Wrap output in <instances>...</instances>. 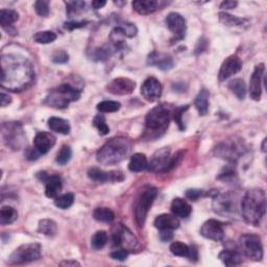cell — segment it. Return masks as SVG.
<instances>
[{"label":"cell","instance_id":"cell-1","mask_svg":"<svg viewBox=\"0 0 267 267\" xmlns=\"http://www.w3.org/2000/svg\"><path fill=\"white\" fill-rule=\"evenodd\" d=\"M34 66L19 55L1 56V87L7 91L21 92L33 84Z\"/></svg>","mask_w":267,"mask_h":267},{"label":"cell","instance_id":"cell-2","mask_svg":"<svg viewBox=\"0 0 267 267\" xmlns=\"http://www.w3.org/2000/svg\"><path fill=\"white\" fill-rule=\"evenodd\" d=\"M240 210L247 224L259 227L266 213V194L261 188L249 189L241 199Z\"/></svg>","mask_w":267,"mask_h":267},{"label":"cell","instance_id":"cell-3","mask_svg":"<svg viewBox=\"0 0 267 267\" xmlns=\"http://www.w3.org/2000/svg\"><path fill=\"white\" fill-rule=\"evenodd\" d=\"M132 150L133 142L130 138L114 137L97 152L96 159L101 165H116L127 158Z\"/></svg>","mask_w":267,"mask_h":267},{"label":"cell","instance_id":"cell-4","mask_svg":"<svg viewBox=\"0 0 267 267\" xmlns=\"http://www.w3.org/2000/svg\"><path fill=\"white\" fill-rule=\"evenodd\" d=\"M173 109L166 103H162L152 109L145 117L144 135L148 140L157 139L164 134L172 119Z\"/></svg>","mask_w":267,"mask_h":267},{"label":"cell","instance_id":"cell-5","mask_svg":"<svg viewBox=\"0 0 267 267\" xmlns=\"http://www.w3.org/2000/svg\"><path fill=\"white\" fill-rule=\"evenodd\" d=\"M73 84V81H67L50 90L44 99V103L51 108L60 110L68 108L70 102L79 99L81 90H83V86Z\"/></svg>","mask_w":267,"mask_h":267},{"label":"cell","instance_id":"cell-6","mask_svg":"<svg viewBox=\"0 0 267 267\" xmlns=\"http://www.w3.org/2000/svg\"><path fill=\"white\" fill-rule=\"evenodd\" d=\"M213 211L220 216L234 218L239 213V199L234 192H225L214 195Z\"/></svg>","mask_w":267,"mask_h":267},{"label":"cell","instance_id":"cell-7","mask_svg":"<svg viewBox=\"0 0 267 267\" xmlns=\"http://www.w3.org/2000/svg\"><path fill=\"white\" fill-rule=\"evenodd\" d=\"M157 194V188L147 186L140 192L138 197L136 198L135 205H134V216H135V221L139 228H142L144 226L148 211H150L151 207L153 206Z\"/></svg>","mask_w":267,"mask_h":267},{"label":"cell","instance_id":"cell-8","mask_svg":"<svg viewBox=\"0 0 267 267\" xmlns=\"http://www.w3.org/2000/svg\"><path fill=\"white\" fill-rule=\"evenodd\" d=\"M42 256V248L39 243L23 244L14 250L7 263L11 265H23L39 260Z\"/></svg>","mask_w":267,"mask_h":267},{"label":"cell","instance_id":"cell-9","mask_svg":"<svg viewBox=\"0 0 267 267\" xmlns=\"http://www.w3.org/2000/svg\"><path fill=\"white\" fill-rule=\"evenodd\" d=\"M112 242L114 247L127 249L130 253L131 251H139L141 249V246L136 236L121 224L117 225L113 229Z\"/></svg>","mask_w":267,"mask_h":267},{"label":"cell","instance_id":"cell-10","mask_svg":"<svg viewBox=\"0 0 267 267\" xmlns=\"http://www.w3.org/2000/svg\"><path fill=\"white\" fill-rule=\"evenodd\" d=\"M239 247L243 255L250 260L258 262L263 259V246L258 235L244 234L240 236Z\"/></svg>","mask_w":267,"mask_h":267},{"label":"cell","instance_id":"cell-11","mask_svg":"<svg viewBox=\"0 0 267 267\" xmlns=\"http://www.w3.org/2000/svg\"><path fill=\"white\" fill-rule=\"evenodd\" d=\"M4 143L13 151H18L23 145L25 136L22 124L19 122H5L1 127Z\"/></svg>","mask_w":267,"mask_h":267},{"label":"cell","instance_id":"cell-12","mask_svg":"<svg viewBox=\"0 0 267 267\" xmlns=\"http://www.w3.org/2000/svg\"><path fill=\"white\" fill-rule=\"evenodd\" d=\"M244 146L240 140L229 139L221 142L217 147L215 153L217 157L222 158L224 160H228L234 162L238 160V158L243 153Z\"/></svg>","mask_w":267,"mask_h":267},{"label":"cell","instance_id":"cell-13","mask_svg":"<svg viewBox=\"0 0 267 267\" xmlns=\"http://www.w3.org/2000/svg\"><path fill=\"white\" fill-rule=\"evenodd\" d=\"M166 25L170 32L173 34L172 43L181 41L186 36V21L179 13H169L165 19Z\"/></svg>","mask_w":267,"mask_h":267},{"label":"cell","instance_id":"cell-14","mask_svg":"<svg viewBox=\"0 0 267 267\" xmlns=\"http://www.w3.org/2000/svg\"><path fill=\"white\" fill-rule=\"evenodd\" d=\"M162 85L155 77H147L141 86V95L148 102H154L160 99L162 95Z\"/></svg>","mask_w":267,"mask_h":267},{"label":"cell","instance_id":"cell-15","mask_svg":"<svg viewBox=\"0 0 267 267\" xmlns=\"http://www.w3.org/2000/svg\"><path fill=\"white\" fill-rule=\"evenodd\" d=\"M88 177L94 182L98 183H115V182H122L124 180L123 172L119 170H112V172H103V170L92 167L88 170Z\"/></svg>","mask_w":267,"mask_h":267},{"label":"cell","instance_id":"cell-16","mask_svg":"<svg viewBox=\"0 0 267 267\" xmlns=\"http://www.w3.org/2000/svg\"><path fill=\"white\" fill-rule=\"evenodd\" d=\"M265 67L264 64H259L255 67L254 72L251 74L249 80V96L250 98L259 101L262 96V78L264 76Z\"/></svg>","mask_w":267,"mask_h":267},{"label":"cell","instance_id":"cell-17","mask_svg":"<svg viewBox=\"0 0 267 267\" xmlns=\"http://www.w3.org/2000/svg\"><path fill=\"white\" fill-rule=\"evenodd\" d=\"M200 235L205 237L206 239L221 241L225 237L224 227H222V224L218 220L209 219L200 228Z\"/></svg>","mask_w":267,"mask_h":267},{"label":"cell","instance_id":"cell-18","mask_svg":"<svg viewBox=\"0 0 267 267\" xmlns=\"http://www.w3.org/2000/svg\"><path fill=\"white\" fill-rule=\"evenodd\" d=\"M136 83L127 77H118L111 80L107 85V91L114 95H128L134 92Z\"/></svg>","mask_w":267,"mask_h":267},{"label":"cell","instance_id":"cell-19","mask_svg":"<svg viewBox=\"0 0 267 267\" xmlns=\"http://www.w3.org/2000/svg\"><path fill=\"white\" fill-rule=\"evenodd\" d=\"M242 69V61L239 57L231 56L226 58L225 62L222 63L220 70L218 73V79L220 81H224L231 76H235Z\"/></svg>","mask_w":267,"mask_h":267},{"label":"cell","instance_id":"cell-20","mask_svg":"<svg viewBox=\"0 0 267 267\" xmlns=\"http://www.w3.org/2000/svg\"><path fill=\"white\" fill-rule=\"evenodd\" d=\"M170 159V150L167 147L161 148L155 152L151 159V162H148L147 170L153 172H165L168 161Z\"/></svg>","mask_w":267,"mask_h":267},{"label":"cell","instance_id":"cell-21","mask_svg":"<svg viewBox=\"0 0 267 267\" xmlns=\"http://www.w3.org/2000/svg\"><path fill=\"white\" fill-rule=\"evenodd\" d=\"M57 139L53 134L47 132H40L34 139V147L40 153V154L47 153L51 148L56 145Z\"/></svg>","mask_w":267,"mask_h":267},{"label":"cell","instance_id":"cell-22","mask_svg":"<svg viewBox=\"0 0 267 267\" xmlns=\"http://www.w3.org/2000/svg\"><path fill=\"white\" fill-rule=\"evenodd\" d=\"M147 64L151 66H155L157 68L163 71L170 70L174 65L172 57L165 54L157 53V51H153V53L148 56Z\"/></svg>","mask_w":267,"mask_h":267},{"label":"cell","instance_id":"cell-23","mask_svg":"<svg viewBox=\"0 0 267 267\" xmlns=\"http://www.w3.org/2000/svg\"><path fill=\"white\" fill-rule=\"evenodd\" d=\"M19 19V14L14 10H1L0 11V24L5 32L12 36L17 34L14 27V23Z\"/></svg>","mask_w":267,"mask_h":267},{"label":"cell","instance_id":"cell-24","mask_svg":"<svg viewBox=\"0 0 267 267\" xmlns=\"http://www.w3.org/2000/svg\"><path fill=\"white\" fill-rule=\"evenodd\" d=\"M153 225L160 231H162V229H172H172L180 227V220L177 219L174 214H161L154 219Z\"/></svg>","mask_w":267,"mask_h":267},{"label":"cell","instance_id":"cell-25","mask_svg":"<svg viewBox=\"0 0 267 267\" xmlns=\"http://www.w3.org/2000/svg\"><path fill=\"white\" fill-rule=\"evenodd\" d=\"M161 1H154V0H136L133 1L132 5L135 12L140 15H150L160 9Z\"/></svg>","mask_w":267,"mask_h":267},{"label":"cell","instance_id":"cell-26","mask_svg":"<svg viewBox=\"0 0 267 267\" xmlns=\"http://www.w3.org/2000/svg\"><path fill=\"white\" fill-rule=\"evenodd\" d=\"M45 183V195L48 198H56L62 190V179L58 175H48Z\"/></svg>","mask_w":267,"mask_h":267},{"label":"cell","instance_id":"cell-27","mask_svg":"<svg viewBox=\"0 0 267 267\" xmlns=\"http://www.w3.org/2000/svg\"><path fill=\"white\" fill-rule=\"evenodd\" d=\"M172 211L176 217L188 218L191 215L192 208L187 203V200H185L180 197H176L172 200Z\"/></svg>","mask_w":267,"mask_h":267},{"label":"cell","instance_id":"cell-28","mask_svg":"<svg viewBox=\"0 0 267 267\" xmlns=\"http://www.w3.org/2000/svg\"><path fill=\"white\" fill-rule=\"evenodd\" d=\"M221 262L227 266H235L242 263V256L237 249L226 248L218 255Z\"/></svg>","mask_w":267,"mask_h":267},{"label":"cell","instance_id":"cell-29","mask_svg":"<svg viewBox=\"0 0 267 267\" xmlns=\"http://www.w3.org/2000/svg\"><path fill=\"white\" fill-rule=\"evenodd\" d=\"M147 167H148V160L145 154L137 153L132 155L129 163V169L132 172H144V170L147 169Z\"/></svg>","mask_w":267,"mask_h":267},{"label":"cell","instance_id":"cell-30","mask_svg":"<svg viewBox=\"0 0 267 267\" xmlns=\"http://www.w3.org/2000/svg\"><path fill=\"white\" fill-rule=\"evenodd\" d=\"M210 93L207 89H202L194 99V106L200 116H205L209 111Z\"/></svg>","mask_w":267,"mask_h":267},{"label":"cell","instance_id":"cell-31","mask_svg":"<svg viewBox=\"0 0 267 267\" xmlns=\"http://www.w3.org/2000/svg\"><path fill=\"white\" fill-rule=\"evenodd\" d=\"M47 123L49 129L56 133L62 134V135H68L70 133V123L69 121L63 119V118L56 116L50 117Z\"/></svg>","mask_w":267,"mask_h":267},{"label":"cell","instance_id":"cell-32","mask_svg":"<svg viewBox=\"0 0 267 267\" xmlns=\"http://www.w3.org/2000/svg\"><path fill=\"white\" fill-rule=\"evenodd\" d=\"M229 89L233 92V94L236 95V97L243 100L246 98L247 95V86L246 83H244V80L241 78H235L233 80H231L228 85Z\"/></svg>","mask_w":267,"mask_h":267},{"label":"cell","instance_id":"cell-33","mask_svg":"<svg viewBox=\"0 0 267 267\" xmlns=\"http://www.w3.org/2000/svg\"><path fill=\"white\" fill-rule=\"evenodd\" d=\"M18 213L11 206H4L0 210V224L2 226L11 225L17 220Z\"/></svg>","mask_w":267,"mask_h":267},{"label":"cell","instance_id":"cell-34","mask_svg":"<svg viewBox=\"0 0 267 267\" xmlns=\"http://www.w3.org/2000/svg\"><path fill=\"white\" fill-rule=\"evenodd\" d=\"M38 232L47 237H55L57 233V224L51 219H42L39 221Z\"/></svg>","mask_w":267,"mask_h":267},{"label":"cell","instance_id":"cell-35","mask_svg":"<svg viewBox=\"0 0 267 267\" xmlns=\"http://www.w3.org/2000/svg\"><path fill=\"white\" fill-rule=\"evenodd\" d=\"M218 16H219V21L221 22V23L226 26H229V27L240 26V25H243L248 21L247 19L233 16V15H229L225 12L219 13Z\"/></svg>","mask_w":267,"mask_h":267},{"label":"cell","instance_id":"cell-36","mask_svg":"<svg viewBox=\"0 0 267 267\" xmlns=\"http://www.w3.org/2000/svg\"><path fill=\"white\" fill-rule=\"evenodd\" d=\"M93 217L97 221L110 224L115 219V214L109 208H96L93 212Z\"/></svg>","mask_w":267,"mask_h":267},{"label":"cell","instance_id":"cell-37","mask_svg":"<svg viewBox=\"0 0 267 267\" xmlns=\"http://www.w3.org/2000/svg\"><path fill=\"white\" fill-rule=\"evenodd\" d=\"M190 247H188L187 244H185L181 241H175L172 242V246H170V251L177 257H185V258H189L190 257Z\"/></svg>","mask_w":267,"mask_h":267},{"label":"cell","instance_id":"cell-38","mask_svg":"<svg viewBox=\"0 0 267 267\" xmlns=\"http://www.w3.org/2000/svg\"><path fill=\"white\" fill-rule=\"evenodd\" d=\"M108 242V234L105 231L96 232L91 238V247L93 249H101L106 247Z\"/></svg>","mask_w":267,"mask_h":267},{"label":"cell","instance_id":"cell-39","mask_svg":"<svg viewBox=\"0 0 267 267\" xmlns=\"http://www.w3.org/2000/svg\"><path fill=\"white\" fill-rule=\"evenodd\" d=\"M97 110L100 113H114L121 108L120 102L114 100H103L97 105Z\"/></svg>","mask_w":267,"mask_h":267},{"label":"cell","instance_id":"cell-40","mask_svg":"<svg viewBox=\"0 0 267 267\" xmlns=\"http://www.w3.org/2000/svg\"><path fill=\"white\" fill-rule=\"evenodd\" d=\"M74 203V195L73 193H66L55 198L56 207L60 208L62 210H66L70 208Z\"/></svg>","mask_w":267,"mask_h":267},{"label":"cell","instance_id":"cell-41","mask_svg":"<svg viewBox=\"0 0 267 267\" xmlns=\"http://www.w3.org/2000/svg\"><path fill=\"white\" fill-rule=\"evenodd\" d=\"M57 35L54 32L45 31V32H39L35 34L34 41L38 44H49L56 41Z\"/></svg>","mask_w":267,"mask_h":267},{"label":"cell","instance_id":"cell-42","mask_svg":"<svg viewBox=\"0 0 267 267\" xmlns=\"http://www.w3.org/2000/svg\"><path fill=\"white\" fill-rule=\"evenodd\" d=\"M72 157V151L68 145H64L57 154V163L58 165H66L68 164Z\"/></svg>","mask_w":267,"mask_h":267},{"label":"cell","instance_id":"cell-43","mask_svg":"<svg viewBox=\"0 0 267 267\" xmlns=\"http://www.w3.org/2000/svg\"><path fill=\"white\" fill-rule=\"evenodd\" d=\"M66 12L68 16L72 17L74 15H78L80 12L84 11L86 3L84 1H66Z\"/></svg>","mask_w":267,"mask_h":267},{"label":"cell","instance_id":"cell-44","mask_svg":"<svg viewBox=\"0 0 267 267\" xmlns=\"http://www.w3.org/2000/svg\"><path fill=\"white\" fill-rule=\"evenodd\" d=\"M93 125L97 129L98 133L101 136H106L109 134L110 129L106 122V118L102 115H96L93 119Z\"/></svg>","mask_w":267,"mask_h":267},{"label":"cell","instance_id":"cell-45","mask_svg":"<svg viewBox=\"0 0 267 267\" xmlns=\"http://www.w3.org/2000/svg\"><path fill=\"white\" fill-rule=\"evenodd\" d=\"M112 54H113V50L109 46H102L93 51V58L96 61L103 62V61H107L108 58L112 56Z\"/></svg>","mask_w":267,"mask_h":267},{"label":"cell","instance_id":"cell-46","mask_svg":"<svg viewBox=\"0 0 267 267\" xmlns=\"http://www.w3.org/2000/svg\"><path fill=\"white\" fill-rule=\"evenodd\" d=\"M189 109V106H184V107H180V108H174L173 109V113H172V118L174 119L175 123L177 124V127L181 131L185 130V125L183 122V113L186 112V111Z\"/></svg>","mask_w":267,"mask_h":267},{"label":"cell","instance_id":"cell-47","mask_svg":"<svg viewBox=\"0 0 267 267\" xmlns=\"http://www.w3.org/2000/svg\"><path fill=\"white\" fill-rule=\"evenodd\" d=\"M185 153H186V150H184V151L181 150L180 152H177V153L173 155L172 158H170L169 161H168V164H167L166 172H170V170L173 169V168H175L177 165H179L180 163H181V161L183 160Z\"/></svg>","mask_w":267,"mask_h":267},{"label":"cell","instance_id":"cell-48","mask_svg":"<svg viewBox=\"0 0 267 267\" xmlns=\"http://www.w3.org/2000/svg\"><path fill=\"white\" fill-rule=\"evenodd\" d=\"M35 10L36 13L41 17H47L49 15V2L44 1V0H39L35 2Z\"/></svg>","mask_w":267,"mask_h":267},{"label":"cell","instance_id":"cell-49","mask_svg":"<svg viewBox=\"0 0 267 267\" xmlns=\"http://www.w3.org/2000/svg\"><path fill=\"white\" fill-rule=\"evenodd\" d=\"M236 177H237V173L235 170L229 166H228L219 173L218 180L224 181V182H232V181H235Z\"/></svg>","mask_w":267,"mask_h":267},{"label":"cell","instance_id":"cell-50","mask_svg":"<svg viewBox=\"0 0 267 267\" xmlns=\"http://www.w3.org/2000/svg\"><path fill=\"white\" fill-rule=\"evenodd\" d=\"M51 61L56 64H65L69 61V55L65 50H56L51 56Z\"/></svg>","mask_w":267,"mask_h":267},{"label":"cell","instance_id":"cell-51","mask_svg":"<svg viewBox=\"0 0 267 267\" xmlns=\"http://www.w3.org/2000/svg\"><path fill=\"white\" fill-rule=\"evenodd\" d=\"M130 255V251H128L127 249H123V248H120V249H117V250H114L113 253H111V258L114 259V260H118V261H124L127 260V258L129 257Z\"/></svg>","mask_w":267,"mask_h":267},{"label":"cell","instance_id":"cell-52","mask_svg":"<svg viewBox=\"0 0 267 267\" xmlns=\"http://www.w3.org/2000/svg\"><path fill=\"white\" fill-rule=\"evenodd\" d=\"M88 24L87 21H69V22H65L64 27L67 31H74V29L85 27Z\"/></svg>","mask_w":267,"mask_h":267},{"label":"cell","instance_id":"cell-53","mask_svg":"<svg viewBox=\"0 0 267 267\" xmlns=\"http://www.w3.org/2000/svg\"><path fill=\"white\" fill-rule=\"evenodd\" d=\"M121 26L124 29V33L125 35H127V38H134V37H135L138 33L136 25L133 23H123L121 24Z\"/></svg>","mask_w":267,"mask_h":267},{"label":"cell","instance_id":"cell-54","mask_svg":"<svg viewBox=\"0 0 267 267\" xmlns=\"http://www.w3.org/2000/svg\"><path fill=\"white\" fill-rule=\"evenodd\" d=\"M205 192L199 189H189L186 191V197L190 200H197L204 195Z\"/></svg>","mask_w":267,"mask_h":267},{"label":"cell","instance_id":"cell-55","mask_svg":"<svg viewBox=\"0 0 267 267\" xmlns=\"http://www.w3.org/2000/svg\"><path fill=\"white\" fill-rule=\"evenodd\" d=\"M40 153L36 150V148H27L25 151V157L28 161H35L40 157Z\"/></svg>","mask_w":267,"mask_h":267},{"label":"cell","instance_id":"cell-56","mask_svg":"<svg viewBox=\"0 0 267 267\" xmlns=\"http://www.w3.org/2000/svg\"><path fill=\"white\" fill-rule=\"evenodd\" d=\"M173 238V234L172 229H162L160 233V239L163 242H168L170 240H172Z\"/></svg>","mask_w":267,"mask_h":267},{"label":"cell","instance_id":"cell-57","mask_svg":"<svg viewBox=\"0 0 267 267\" xmlns=\"http://www.w3.org/2000/svg\"><path fill=\"white\" fill-rule=\"evenodd\" d=\"M238 5V2L233 1V0H226V1L221 2L220 4V9L222 10H233L235 7Z\"/></svg>","mask_w":267,"mask_h":267},{"label":"cell","instance_id":"cell-58","mask_svg":"<svg viewBox=\"0 0 267 267\" xmlns=\"http://www.w3.org/2000/svg\"><path fill=\"white\" fill-rule=\"evenodd\" d=\"M11 102H12L11 96L4 92H1V96H0V105H1V107L4 108L6 106H9Z\"/></svg>","mask_w":267,"mask_h":267},{"label":"cell","instance_id":"cell-59","mask_svg":"<svg viewBox=\"0 0 267 267\" xmlns=\"http://www.w3.org/2000/svg\"><path fill=\"white\" fill-rule=\"evenodd\" d=\"M207 45H208L207 40H205V39L200 40V41L197 43V46L195 47V54H196V55H199V54L204 53V51L207 49Z\"/></svg>","mask_w":267,"mask_h":267},{"label":"cell","instance_id":"cell-60","mask_svg":"<svg viewBox=\"0 0 267 267\" xmlns=\"http://www.w3.org/2000/svg\"><path fill=\"white\" fill-rule=\"evenodd\" d=\"M106 1H100V0H95V1H92V6H93V9L94 10H99L101 9V7H103L106 5Z\"/></svg>","mask_w":267,"mask_h":267},{"label":"cell","instance_id":"cell-61","mask_svg":"<svg viewBox=\"0 0 267 267\" xmlns=\"http://www.w3.org/2000/svg\"><path fill=\"white\" fill-rule=\"evenodd\" d=\"M61 266H80V264L76 260H68V261H63L60 264Z\"/></svg>","mask_w":267,"mask_h":267},{"label":"cell","instance_id":"cell-62","mask_svg":"<svg viewBox=\"0 0 267 267\" xmlns=\"http://www.w3.org/2000/svg\"><path fill=\"white\" fill-rule=\"evenodd\" d=\"M265 144H266V139L263 140V144H262V151L265 153L266 152V148H265Z\"/></svg>","mask_w":267,"mask_h":267}]
</instances>
